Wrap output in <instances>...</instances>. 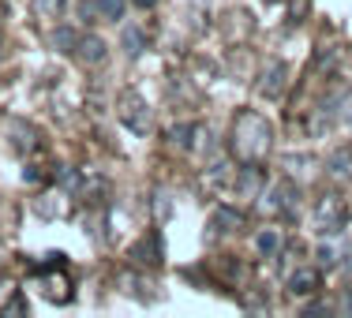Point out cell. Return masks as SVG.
<instances>
[{"mask_svg": "<svg viewBox=\"0 0 352 318\" xmlns=\"http://www.w3.org/2000/svg\"><path fill=\"white\" fill-rule=\"evenodd\" d=\"M64 210H68V203H64V191L34 198V214H38V217H64Z\"/></svg>", "mask_w": 352, "mask_h": 318, "instance_id": "15", "label": "cell"}, {"mask_svg": "<svg viewBox=\"0 0 352 318\" xmlns=\"http://www.w3.org/2000/svg\"><path fill=\"white\" fill-rule=\"evenodd\" d=\"M82 183H87V180H82V172H79V169H72V165H64V169L56 172V188H60L64 195H79Z\"/></svg>", "mask_w": 352, "mask_h": 318, "instance_id": "17", "label": "cell"}, {"mask_svg": "<svg viewBox=\"0 0 352 318\" xmlns=\"http://www.w3.org/2000/svg\"><path fill=\"white\" fill-rule=\"evenodd\" d=\"M128 258H131L135 266H162V258H165V251H162V236H157V232L142 236L139 244L128 251Z\"/></svg>", "mask_w": 352, "mask_h": 318, "instance_id": "10", "label": "cell"}, {"mask_svg": "<svg viewBox=\"0 0 352 318\" xmlns=\"http://www.w3.org/2000/svg\"><path fill=\"white\" fill-rule=\"evenodd\" d=\"M109 56V45L98 34H79L75 41V60L82 64V68H98V64H105Z\"/></svg>", "mask_w": 352, "mask_h": 318, "instance_id": "9", "label": "cell"}, {"mask_svg": "<svg viewBox=\"0 0 352 318\" xmlns=\"http://www.w3.org/2000/svg\"><path fill=\"white\" fill-rule=\"evenodd\" d=\"M341 266H345V270L352 273V247H349V255H345V262H341Z\"/></svg>", "mask_w": 352, "mask_h": 318, "instance_id": "30", "label": "cell"}, {"mask_svg": "<svg viewBox=\"0 0 352 318\" xmlns=\"http://www.w3.org/2000/svg\"><path fill=\"white\" fill-rule=\"evenodd\" d=\"M266 188V172L258 169V165H244V169H236V177H232V191H236L240 198H258Z\"/></svg>", "mask_w": 352, "mask_h": 318, "instance_id": "8", "label": "cell"}, {"mask_svg": "<svg viewBox=\"0 0 352 318\" xmlns=\"http://www.w3.org/2000/svg\"><path fill=\"white\" fill-rule=\"evenodd\" d=\"M285 284H289V296H292V299L315 296V292L322 288V270H318V266H296Z\"/></svg>", "mask_w": 352, "mask_h": 318, "instance_id": "7", "label": "cell"}, {"mask_svg": "<svg viewBox=\"0 0 352 318\" xmlns=\"http://www.w3.org/2000/svg\"><path fill=\"white\" fill-rule=\"evenodd\" d=\"M333 311H341V315H352V281L341 288V299L333 304Z\"/></svg>", "mask_w": 352, "mask_h": 318, "instance_id": "25", "label": "cell"}, {"mask_svg": "<svg viewBox=\"0 0 352 318\" xmlns=\"http://www.w3.org/2000/svg\"><path fill=\"white\" fill-rule=\"evenodd\" d=\"M266 4H281V0H266Z\"/></svg>", "mask_w": 352, "mask_h": 318, "instance_id": "31", "label": "cell"}, {"mask_svg": "<svg viewBox=\"0 0 352 318\" xmlns=\"http://www.w3.org/2000/svg\"><path fill=\"white\" fill-rule=\"evenodd\" d=\"M142 49H146V34H142L139 27H128L124 30V53L135 60V56H142Z\"/></svg>", "mask_w": 352, "mask_h": 318, "instance_id": "19", "label": "cell"}, {"mask_svg": "<svg viewBox=\"0 0 352 318\" xmlns=\"http://www.w3.org/2000/svg\"><path fill=\"white\" fill-rule=\"evenodd\" d=\"M244 229V214L232 210V206H217V210L210 214V240L217 236H232V232Z\"/></svg>", "mask_w": 352, "mask_h": 318, "instance_id": "11", "label": "cell"}, {"mask_svg": "<svg viewBox=\"0 0 352 318\" xmlns=\"http://www.w3.org/2000/svg\"><path fill=\"white\" fill-rule=\"evenodd\" d=\"M75 41H79V30H72V27H56L53 30V49L56 53L75 56Z\"/></svg>", "mask_w": 352, "mask_h": 318, "instance_id": "18", "label": "cell"}, {"mask_svg": "<svg viewBox=\"0 0 352 318\" xmlns=\"http://www.w3.org/2000/svg\"><path fill=\"white\" fill-rule=\"evenodd\" d=\"M12 146L15 150H19V154H34V150L41 146V142H38V131L34 128H30V124H23V120H15L12 124Z\"/></svg>", "mask_w": 352, "mask_h": 318, "instance_id": "14", "label": "cell"}, {"mask_svg": "<svg viewBox=\"0 0 352 318\" xmlns=\"http://www.w3.org/2000/svg\"><path fill=\"white\" fill-rule=\"evenodd\" d=\"M274 146V128L263 113L244 109L232 116V131H229V150L240 165H263V157Z\"/></svg>", "mask_w": 352, "mask_h": 318, "instance_id": "1", "label": "cell"}, {"mask_svg": "<svg viewBox=\"0 0 352 318\" xmlns=\"http://www.w3.org/2000/svg\"><path fill=\"white\" fill-rule=\"evenodd\" d=\"M349 229V203L341 195H322L315 206V232L318 236H341Z\"/></svg>", "mask_w": 352, "mask_h": 318, "instance_id": "3", "label": "cell"}, {"mask_svg": "<svg viewBox=\"0 0 352 318\" xmlns=\"http://www.w3.org/2000/svg\"><path fill=\"white\" fill-rule=\"evenodd\" d=\"M338 120H341V124H345V128L352 131V94L341 98V116H338Z\"/></svg>", "mask_w": 352, "mask_h": 318, "instance_id": "26", "label": "cell"}, {"mask_svg": "<svg viewBox=\"0 0 352 318\" xmlns=\"http://www.w3.org/2000/svg\"><path fill=\"white\" fill-rule=\"evenodd\" d=\"M315 258H318V270H338V266H341V255H338V247H333V244H322L315 251Z\"/></svg>", "mask_w": 352, "mask_h": 318, "instance_id": "22", "label": "cell"}, {"mask_svg": "<svg viewBox=\"0 0 352 318\" xmlns=\"http://www.w3.org/2000/svg\"><path fill=\"white\" fill-rule=\"evenodd\" d=\"M255 247H258V255H263V258H278L281 255V232L278 229H263L255 236Z\"/></svg>", "mask_w": 352, "mask_h": 318, "instance_id": "16", "label": "cell"}, {"mask_svg": "<svg viewBox=\"0 0 352 318\" xmlns=\"http://www.w3.org/2000/svg\"><path fill=\"white\" fill-rule=\"evenodd\" d=\"M258 210L266 217H296L300 214V183L278 180V183H270V188H263Z\"/></svg>", "mask_w": 352, "mask_h": 318, "instance_id": "2", "label": "cell"}, {"mask_svg": "<svg viewBox=\"0 0 352 318\" xmlns=\"http://www.w3.org/2000/svg\"><path fill=\"white\" fill-rule=\"evenodd\" d=\"M68 12V0H38V15L41 19H60Z\"/></svg>", "mask_w": 352, "mask_h": 318, "instance_id": "23", "label": "cell"}, {"mask_svg": "<svg viewBox=\"0 0 352 318\" xmlns=\"http://www.w3.org/2000/svg\"><path fill=\"white\" fill-rule=\"evenodd\" d=\"M49 262H38L34 266V281L41 284V296L45 299H53V304H72V281L64 277V270H60V277H56V266L64 262V255H45Z\"/></svg>", "mask_w": 352, "mask_h": 318, "instance_id": "4", "label": "cell"}, {"mask_svg": "<svg viewBox=\"0 0 352 318\" xmlns=\"http://www.w3.org/2000/svg\"><path fill=\"white\" fill-rule=\"evenodd\" d=\"M173 203H169V191H154V217L157 221H169Z\"/></svg>", "mask_w": 352, "mask_h": 318, "instance_id": "24", "label": "cell"}, {"mask_svg": "<svg viewBox=\"0 0 352 318\" xmlns=\"http://www.w3.org/2000/svg\"><path fill=\"white\" fill-rule=\"evenodd\" d=\"M289 90V64L285 60H266L263 75H258V94L266 102H278V98Z\"/></svg>", "mask_w": 352, "mask_h": 318, "instance_id": "6", "label": "cell"}, {"mask_svg": "<svg viewBox=\"0 0 352 318\" xmlns=\"http://www.w3.org/2000/svg\"><path fill=\"white\" fill-rule=\"evenodd\" d=\"M199 139H203V124H176V128H169V146L176 150H195Z\"/></svg>", "mask_w": 352, "mask_h": 318, "instance_id": "13", "label": "cell"}, {"mask_svg": "<svg viewBox=\"0 0 352 318\" xmlns=\"http://www.w3.org/2000/svg\"><path fill=\"white\" fill-rule=\"evenodd\" d=\"M124 8H128V0H98V19L116 23L124 19Z\"/></svg>", "mask_w": 352, "mask_h": 318, "instance_id": "21", "label": "cell"}, {"mask_svg": "<svg viewBox=\"0 0 352 318\" xmlns=\"http://www.w3.org/2000/svg\"><path fill=\"white\" fill-rule=\"evenodd\" d=\"M131 4H135V8H154L157 0H131Z\"/></svg>", "mask_w": 352, "mask_h": 318, "instance_id": "29", "label": "cell"}, {"mask_svg": "<svg viewBox=\"0 0 352 318\" xmlns=\"http://www.w3.org/2000/svg\"><path fill=\"white\" fill-rule=\"evenodd\" d=\"M322 169H326V177H330V180H352V146L330 150L326 161H322Z\"/></svg>", "mask_w": 352, "mask_h": 318, "instance_id": "12", "label": "cell"}, {"mask_svg": "<svg viewBox=\"0 0 352 318\" xmlns=\"http://www.w3.org/2000/svg\"><path fill=\"white\" fill-rule=\"evenodd\" d=\"M23 180H30V183H38V180H41V172L34 169V165H30V169H27V172H23Z\"/></svg>", "mask_w": 352, "mask_h": 318, "instance_id": "28", "label": "cell"}, {"mask_svg": "<svg viewBox=\"0 0 352 318\" xmlns=\"http://www.w3.org/2000/svg\"><path fill=\"white\" fill-rule=\"evenodd\" d=\"M206 180H210L214 188H225V183L232 180V169H229V161H225V157H214V161H210V169H206Z\"/></svg>", "mask_w": 352, "mask_h": 318, "instance_id": "20", "label": "cell"}, {"mask_svg": "<svg viewBox=\"0 0 352 318\" xmlns=\"http://www.w3.org/2000/svg\"><path fill=\"white\" fill-rule=\"evenodd\" d=\"M8 311H15V315H27V299H23V296H15L12 304H8Z\"/></svg>", "mask_w": 352, "mask_h": 318, "instance_id": "27", "label": "cell"}, {"mask_svg": "<svg viewBox=\"0 0 352 318\" xmlns=\"http://www.w3.org/2000/svg\"><path fill=\"white\" fill-rule=\"evenodd\" d=\"M116 120L131 131V135H146L150 131V105L139 90H124L116 98Z\"/></svg>", "mask_w": 352, "mask_h": 318, "instance_id": "5", "label": "cell"}]
</instances>
